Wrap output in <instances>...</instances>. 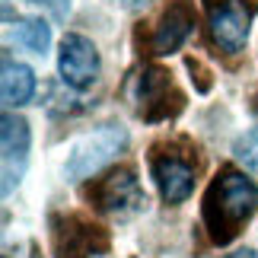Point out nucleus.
<instances>
[{
	"label": "nucleus",
	"instance_id": "obj_4",
	"mask_svg": "<svg viewBox=\"0 0 258 258\" xmlns=\"http://www.w3.org/2000/svg\"><path fill=\"white\" fill-rule=\"evenodd\" d=\"M124 147H127V131L121 124H99L93 134H86L83 141L74 144L64 172L71 175L74 182L89 178V175H96L99 169H102L108 160H115Z\"/></svg>",
	"mask_w": 258,
	"mask_h": 258
},
{
	"label": "nucleus",
	"instance_id": "obj_6",
	"mask_svg": "<svg viewBox=\"0 0 258 258\" xmlns=\"http://www.w3.org/2000/svg\"><path fill=\"white\" fill-rule=\"evenodd\" d=\"M54 258H96L108 252V236L102 226L83 217H54Z\"/></svg>",
	"mask_w": 258,
	"mask_h": 258
},
{
	"label": "nucleus",
	"instance_id": "obj_14",
	"mask_svg": "<svg viewBox=\"0 0 258 258\" xmlns=\"http://www.w3.org/2000/svg\"><path fill=\"white\" fill-rule=\"evenodd\" d=\"M226 258H258L255 249H242V252H233V255H226Z\"/></svg>",
	"mask_w": 258,
	"mask_h": 258
},
{
	"label": "nucleus",
	"instance_id": "obj_11",
	"mask_svg": "<svg viewBox=\"0 0 258 258\" xmlns=\"http://www.w3.org/2000/svg\"><path fill=\"white\" fill-rule=\"evenodd\" d=\"M0 96H4L7 108H19L35 96V74L32 67L4 57V71H0Z\"/></svg>",
	"mask_w": 258,
	"mask_h": 258
},
{
	"label": "nucleus",
	"instance_id": "obj_7",
	"mask_svg": "<svg viewBox=\"0 0 258 258\" xmlns=\"http://www.w3.org/2000/svg\"><path fill=\"white\" fill-rule=\"evenodd\" d=\"M29 144H32V131L29 121L13 112H7L0 118V163H4V195H10L13 188L23 182L26 166H29Z\"/></svg>",
	"mask_w": 258,
	"mask_h": 258
},
{
	"label": "nucleus",
	"instance_id": "obj_13",
	"mask_svg": "<svg viewBox=\"0 0 258 258\" xmlns=\"http://www.w3.org/2000/svg\"><path fill=\"white\" fill-rule=\"evenodd\" d=\"M233 153H236V160H239L245 169H258V127H252V131L236 137Z\"/></svg>",
	"mask_w": 258,
	"mask_h": 258
},
{
	"label": "nucleus",
	"instance_id": "obj_15",
	"mask_svg": "<svg viewBox=\"0 0 258 258\" xmlns=\"http://www.w3.org/2000/svg\"><path fill=\"white\" fill-rule=\"evenodd\" d=\"M35 4H42V0H35Z\"/></svg>",
	"mask_w": 258,
	"mask_h": 258
},
{
	"label": "nucleus",
	"instance_id": "obj_3",
	"mask_svg": "<svg viewBox=\"0 0 258 258\" xmlns=\"http://www.w3.org/2000/svg\"><path fill=\"white\" fill-rule=\"evenodd\" d=\"M150 172L166 204H182L195 188L198 163L188 147L178 144H156L150 153Z\"/></svg>",
	"mask_w": 258,
	"mask_h": 258
},
{
	"label": "nucleus",
	"instance_id": "obj_12",
	"mask_svg": "<svg viewBox=\"0 0 258 258\" xmlns=\"http://www.w3.org/2000/svg\"><path fill=\"white\" fill-rule=\"evenodd\" d=\"M16 45L29 48L32 54H45L48 45H51V29H48L45 19H19L13 29Z\"/></svg>",
	"mask_w": 258,
	"mask_h": 258
},
{
	"label": "nucleus",
	"instance_id": "obj_5",
	"mask_svg": "<svg viewBox=\"0 0 258 258\" xmlns=\"http://www.w3.org/2000/svg\"><path fill=\"white\" fill-rule=\"evenodd\" d=\"M252 13L255 7L245 4V0H220L211 10V19H207L211 42L223 54H239L252 32Z\"/></svg>",
	"mask_w": 258,
	"mask_h": 258
},
{
	"label": "nucleus",
	"instance_id": "obj_9",
	"mask_svg": "<svg viewBox=\"0 0 258 258\" xmlns=\"http://www.w3.org/2000/svg\"><path fill=\"white\" fill-rule=\"evenodd\" d=\"M57 71H61L64 83L74 89L89 86L99 77V51L86 35L67 32L61 38V51H57Z\"/></svg>",
	"mask_w": 258,
	"mask_h": 258
},
{
	"label": "nucleus",
	"instance_id": "obj_10",
	"mask_svg": "<svg viewBox=\"0 0 258 258\" xmlns=\"http://www.w3.org/2000/svg\"><path fill=\"white\" fill-rule=\"evenodd\" d=\"M195 29V10L188 7V0H172L169 10L160 16V23L153 26L150 35V54H172L185 45V38Z\"/></svg>",
	"mask_w": 258,
	"mask_h": 258
},
{
	"label": "nucleus",
	"instance_id": "obj_2",
	"mask_svg": "<svg viewBox=\"0 0 258 258\" xmlns=\"http://www.w3.org/2000/svg\"><path fill=\"white\" fill-rule=\"evenodd\" d=\"M86 198L96 204V211L112 217H134L147 207V195L137 182V172L127 166H118V169H108L102 178H93L86 185Z\"/></svg>",
	"mask_w": 258,
	"mask_h": 258
},
{
	"label": "nucleus",
	"instance_id": "obj_8",
	"mask_svg": "<svg viewBox=\"0 0 258 258\" xmlns=\"http://www.w3.org/2000/svg\"><path fill=\"white\" fill-rule=\"evenodd\" d=\"M137 112H141L147 121H160V118H169L182 108V93L172 86L169 74L163 67H147V71L137 77Z\"/></svg>",
	"mask_w": 258,
	"mask_h": 258
},
{
	"label": "nucleus",
	"instance_id": "obj_1",
	"mask_svg": "<svg viewBox=\"0 0 258 258\" xmlns=\"http://www.w3.org/2000/svg\"><path fill=\"white\" fill-rule=\"evenodd\" d=\"M255 211H258V185L245 172L233 169V166H223L214 175V182L207 185L204 204H201L211 242L217 245L233 242Z\"/></svg>",
	"mask_w": 258,
	"mask_h": 258
}]
</instances>
